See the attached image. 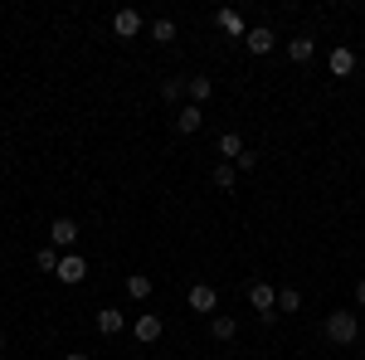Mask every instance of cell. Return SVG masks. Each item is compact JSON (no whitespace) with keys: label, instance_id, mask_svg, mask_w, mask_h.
<instances>
[{"label":"cell","instance_id":"3","mask_svg":"<svg viewBox=\"0 0 365 360\" xmlns=\"http://www.w3.org/2000/svg\"><path fill=\"white\" fill-rule=\"evenodd\" d=\"M161 331H166V326H161V317H156V312H141L137 322H132V336H137L141 346H156Z\"/></svg>","mask_w":365,"mask_h":360},{"label":"cell","instance_id":"11","mask_svg":"<svg viewBox=\"0 0 365 360\" xmlns=\"http://www.w3.org/2000/svg\"><path fill=\"white\" fill-rule=\"evenodd\" d=\"M244 151H249V146H244L239 132H225V137H220V156H229V166H239V161H244Z\"/></svg>","mask_w":365,"mask_h":360},{"label":"cell","instance_id":"18","mask_svg":"<svg viewBox=\"0 0 365 360\" xmlns=\"http://www.w3.org/2000/svg\"><path fill=\"white\" fill-rule=\"evenodd\" d=\"M234 331H239L234 317H210V336H215V341H234Z\"/></svg>","mask_w":365,"mask_h":360},{"label":"cell","instance_id":"17","mask_svg":"<svg viewBox=\"0 0 365 360\" xmlns=\"http://www.w3.org/2000/svg\"><path fill=\"white\" fill-rule=\"evenodd\" d=\"M58 263H63V258H58V249H54V244L34 253V268H39V273H58Z\"/></svg>","mask_w":365,"mask_h":360},{"label":"cell","instance_id":"25","mask_svg":"<svg viewBox=\"0 0 365 360\" xmlns=\"http://www.w3.org/2000/svg\"><path fill=\"white\" fill-rule=\"evenodd\" d=\"M0 351H5V331H0Z\"/></svg>","mask_w":365,"mask_h":360},{"label":"cell","instance_id":"15","mask_svg":"<svg viewBox=\"0 0 365 360\" xmlns=\"http://www.w3.org/2000/svg\"><path fill=\"white\" fill-rule=\"evenodd\" d=\"M185 93H190V103H195V108H205V103L215 98V83H210V78H190Z\"/></svg>","mask_w":365,"mask_h":360},{"label":"cell","instance_id":"14","mask_svg":"<svg viewBox=\"0 0 365 360\" xmlns=\"http://www.w3.org/2000/svg\"><path fill=\"white\" fill-rule=\"evenodd\" d=\"M151 287H156V282H151L146 273H127V297H132V302H146Z\"/></svg>","mask_w":365,"mask_h":360},{"label":"cell","instance_id":"22","mask_svg":"<svg viewBox=\"0 0 365 360\" xmlns=\"http://www.w3.org/2000/svg\"><path fill=\"white\" fill-rule=\"evenodd\" d=\"M161 98H166V103H180V98H185V83H180V78H166V83H161Z\"/></svg>","mask_w":365,"mask_h":360},{"label":"cell","instance_id":"9","mask_svg":"<svg viewBox=\"0 0 365 360\" xmlns=\"http://www.w3.org/2000/svg\"><path fill=\"white\" fill-rule=\"evenodd\" d=\"M113 29L122 34V39H137V34H141V15H137V10H117V15H113Z\"/></svg>","mask_w":365,"mask_h":360},{"label":"cell","instance_id":"21","mask_svg":"<svg viewBox=\"0 0 365 360\" xmlns=\"http://www.w3.org/2000/svg\"><path fill=\"white\" fill-rule=\"evenodd\" d=\"M278 307H282V312H297V307H302V292H297V287H282V292H278Z\"/></svg>","mask_w":365,"mask_h":360},{"label":"cell","instance_id":"8","mask_svg":"<svg viewBox=\"0 0 365 360\" xmlns=\"http://www.w3.org/2000/svg\"><path fill=\"white\" fill-rule=\"evenodd\" d=\"M327 68H331V78H351L356 73V54L351 49H331L327 54Z\"/></svg>","mask_w":365,"mask_h":360},{"label":"cell","instance_id":"23","mask_svg":"<svg viewBox=\"0 0 365 360\" xmlns=\"http://www.w3.org/2000/svg\"><path fill=\"white\" fill-rule=\"evenodd\" d=\"M356 302L365 307V277H361V282H356Z\"/></svg>","mask_w":365,"mask_h":360},{"label":"cell","instance_id":"19","mask_svg":"<svg viewBox=\"0 0 365 360\" xmlns=\"http://www.w3.org/2000/svg\"><path fill=\"white\" fill-rule=\"evenodd\" d=\"M220 29H225V34H239V39L249 34V29H244V20H239L234 10H220Z\"/></svg>","mask_w":365,"mask_h":360},{"label":"cell","instance_id":"6","mask_svg":"<svg viewBox=\"0 0 365 360\" xmlns=\"http://www.w3.org/2000/svg\"><path fill=\"white\" fill-rule=\"evenodd\" d=\"M244 44H249V54H273V44H278V34L268 25H253L249 34H244Z\"/></svg>","mask_w":365,"mask_h":360},{"label":"cell","instance_id":"7","mask_svg":"<svg viewBox=\"0 0 365 360\" xmlns=\"http://www.w3.org/2000/svg\"><path fill=\"white\" fill-rule=\"evenodd\" d=\"M49 239H54V249H73V244H78V224L73 220H54L49 224Z\"/></svg>","mask_w":365,"mask_h":360},{"label":"cell","instance_id":"24","mask_svg":"<svg viewBox=\"0 0 365 360\" xmlns=\"http://www.w3.org/2000/svg\"><path fill=\"white\" fill-rule=\"evenodd\" d=\"M63 360H93V356H88V351H68Z\"/></svg>","mask_w":365,"mask_h":360},{"label":"cell","instance_id":"20","mask_svg":"<svg viewBox=\"0 0 365 360\" xmlns=\"http://www.w3.org/2000/svg\"><path fill=\"white\" fill-rule=\"evenodd\" d=\"M151 39H156V44H175V25H170V20H156V25H151Z\"/></svg>","mask_w":365,"mask_h":360},{"label":"cell","instance_id":"12","mask_svg":"<svg viewBox=\"0 0 365 360\" xmlns=\"http://www.w3.org/2000/svg\"><path fill=\"white\" fill-rule=\"evenodd\" d=\"M122 326H127V317H122L117 307H103V312H98V331L103 336H117Z\"/></svg>","mask_w":365,"mask_h":360},{"label":"cell","instance_id":"5","mask_svg":"<svg viewBox=\"0 0 365 360\" xmlns=\"http://www.w3.org/2000/svg\"><path fill=\"white\" fill-rule=\"evenodd\" d=\"M58 282H68V287H73V282H83L88 277V258H78V253H63V263H58Z\"/></svg>","mask_w":365,"mask_h":360},{"label":"cell","instance_id":"10","mask_svg":"<svg viewBox=\"0 0 365 360\" xmlns=\"http://www.w3.org/2000/svg\"><path fill=\"white\" fill-rule=\"evenodd\" d=\"M200 122H205V108H195V103L175 112V132H185V137H190V132H200Z\"/></svg>","mask_w":365,"mask_h":360},{"label":"cell","instance_id":"1","mask_svg":"<svg viewBox=\"0 0 365 360\" xmlns=\"http://www.w3.org/2000/svg\"><path fill=\"white\" fill-rule=\"evenodd\" d=\"M361 336V322H356V312H327V341H336V346H351Z\"/></svg>","mask_w":365,"mask_h":360},{"label":"cell","instance_id":"2","mask_svg":"<svg viewBox=\"0 0 365 360\" xmlns=\"http://www.w3.org/2000/svg\"><path fill=\"white\" fill-rule=\"evenodd\" d=\"M249 307L263 322H273V317H278V292H273L268 282H249Z\"/></svg>","mask_w":365,"mask_h":360},{"label":"cell","instance_id":"4","mask_svg":"<svg viewBox=\"0 0 365 360\" xmlns=\"http://www.w3.org/2000/svg\"><path fill=\"white\" fill-rule=\"evenodd\" d=\"M185 302H190V312H205V317H215V307H220V292H215L210 282H195V287L185 292Z\"/></svg>","mask_w":365,"mask_h":360},{"label":"cell","instance_id":"16","mask_svg":"<svg viewBox=\"0 0 365 360\" xmlns=\"http://www.w3.org/2000/svg\"><path fill=\"white\" fill-rule=\"evenodd\" d=\"M210 180H215V190H234V180H239V170L229 166V161H220V166L210 170Z\"/></svg>","mask_w":365,"mask_h":360},{"label":"cell","instance_id":"13","mask_svg":"<svg viewBox=\"0 0 365 360\" xmlns=\"http://www.w3.org/2000/svg\"><path fill=\"white\" fill-rule=\"evenodd\" d=\"M312 54H317V44H312V34H297V39H287V58H292V63H307Z\"/></svg>","mask_w":365,"mask_h":360}]
</instances>
